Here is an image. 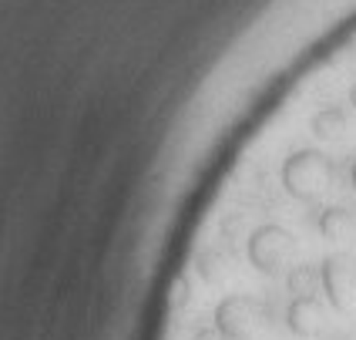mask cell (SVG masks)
<instances>
[{
	"label": "cell",
	"instance_id": "cell-2",
	"mask_svg": "<svg viewBox=\"0 0 356 340\" xmlns=\"http://www.w3.org/2000/svg\"><path fill=\"white\" fill-rule=\"evenodd\" d=\"M245 256L262 277H276L296 256V236L286 226H279V222H262V226H256L249 233Z\"/></svg>",
	"mask_w": 356,
	"mask_h": 340
},
{
	"label": "cell",
	"instance_id": "cell-10",
	"mask_svg": "<svg viewBox=\"0 0 356 340\" xmlns=\"http://www.w3.org/2000/svg\"><path fill=\"white\" fill-rule=\"evenodd\" d=\"M350 105H353V108H356V84H353V88H350Z\"/></svg>",
	"mask_w": 356,
	"mask_h": 340
},
{
	"label": "cell",
	"instance_id": "cell-7",
	"mask_svg": "<svg viewBox=\"0 0 356 340\" xmlns=\"http://www.w3.org/2000/svg\"><path fill=\"white\" fill-rule=\"evenodd\" d=\"M309 132H313L319 141L339 139V135L346 132V111H343L339 105H326V108H319L316 115H313V121H309Z\"/></svg>",
	"mask_w": 356,
	"mask_h": 340
},
{
	"label": "cell",
	"instance_id": "cell-4",
	"mask_svg": "<svg viewBox=\"0 0 356 340\" xmlns=\"http://www.w3.org/2000/svg\"><path fill=\"white\" fill-rule=\"evenodd\" d=\"M319 283L337 314H350L356 303V263L346 253H333L319 263Z\"/></svg>",
	"mask_w": 356,
	"mask_h": 340
},
{
	"label": "cell",
	"instance_id": "cell-6",
	"mask_svg": "<svg viewBox=\"0 0 356 340\" xmlns=\"http://www.w3.org/2000/svg\"><path fill=\"white\" fill-rule=\"evenodd\" d=\"M316 229H319V236H323V240L343 242V240H350V236L356 233V216L346 209V206H326V209L319 212Z\"/></svg>",
	"mask_w": 356,
	"mask_h": 340
},
{
	"label": "cell",
	"instance_id": "cell-3",
	"mask_svg": "<svg viewBox=\"0 0 356 340\" xmlns=\"http://www.w3.org/2000/svg\"><path fill=\"white\" fill-rule=\"evenodd\" d=\"M262 320H266V307L259 297H249V293L222 297L212 314V327H216L218 340H252Z\"/></svg>",
	"mask_w": 356,
	"mask_h": 340
},
{
	"label": "cell",
	"instance_id": "cell-9",
	"mask_svg": "<svg viewBox=\"0 0 356 340\" xmlns=\"http://www.w3.org/2000/svg\"><path fill=\"white\" fill-rule=\"evenodd\" d=\"M350 185H353V192H356V162L350 165Z\"/></svg>",
	"mask_w": 356,
	"mask_h": 340
},
{
	"label": "cell",
	"instance_id": "cell-5",
	"mask_svg": "<svg viewBox=\"0 0 356 340\" xmlns=\"http://www.w3.org/2000/svg\"><path fill=\"white\" fill-rule=\"evenodd\" d=\"M323 323H326V310H323V303L316 297H293L289 300V307H286V327H289V334L309 340L323 330Z\"/></svg>",
	"mask_w": 356,
	"mask_h": 340
},
{
	"label": "cell",
	"instance_id": "cell-8",
	"mask_svg": "<svg viewBox=\"0 0 356 340\" xmlns=\"http://www.w3.org/2000/svg\"><path fill=\"white\" fill-rule=\"evenodd\" d=\"M323 286L319 283V266L313 263H299L289 270V277H286V290L293 293V297H316V290Z\"/></svg>",
	"mask_w": 356,
	"mask_h": 340
},
{
	"label": "cell",
	"instance_id": "cell-1",
	"mask_svg": "<svg viewBox=\"0 0 356 340\" xmlns=\"http://www.w3.org/2000/svg\"><path fill=\"white\" fill-rule=\"evenodd\" d=\"M279 179L296 202H319L337 182V165L319 148H296L286 155Z\"/></svg>",
	"mask_w": 356,
	"mask_h": 340
}]
</instances>
